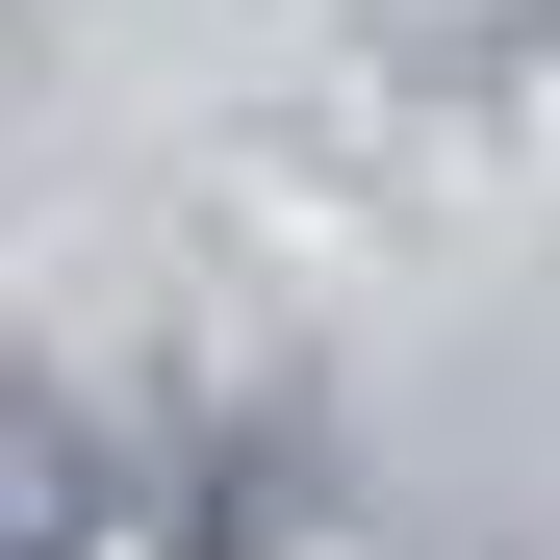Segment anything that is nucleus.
<instances>
[{"instance_id": "obj_1", "label": "nucleus", "mask_w": 560, "mask_h": 560, "mask_svg": "<svg viewBox=\"0 0 560 560\" xmlns=\"http://www.w3.org/2000/svg\"><path fill=\"white\" fill-rule=\"evenodd\" d=\"M0 560H103V433L51 383H0Z\"/></svg>"}]
</instances>
